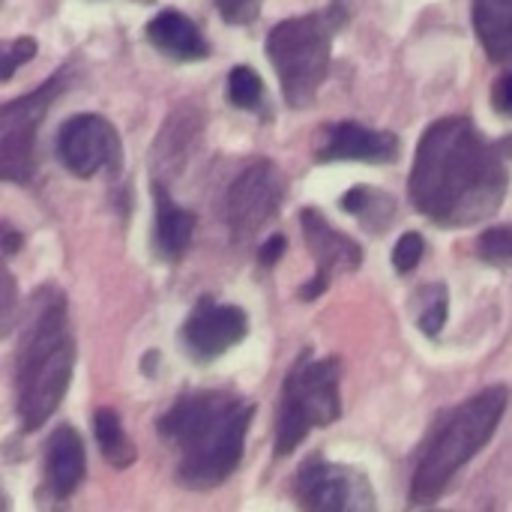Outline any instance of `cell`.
<instances>
[{"label":"cell","mask_w":512,"mask_h":512,"mask_svg":"<svg viewBox=\"0 0 512 512\" xmlns=\"http://www.w3.org/2000/svg\"><path fill=\"white\" fill-rule=\"evenodd\" d=\"M33 54H36V39H30V36L6 42V48H3V81H9L15 75V69L21 63H27Z\"/></svg>","instance_id":"cb8c5ba5"},{"label":"cell","mask_w":512,"mask_h":512,"mask_svg":"<svg viewBox=\"0 0 512 512\" xmlns=\"http://www.w3.org/2000/svg\"><path fill=\"white\" fill-rule=\"evenodd\" d=\"M396 162L399 159V138L384 129H369L360 123H333L324 129V141L318 147V162Z\"/></svg>","instance_id":"4fadbf2b"},{"label":"cell","mask_w":512,"mask_h":512,"mask_svg":"<svg viewBox=\"0 0 512 512\" xmlns=\"http://www.w3.org/2000/svg\"><path fill=\"white\" fill-rule=\"evenodd\" d=\"M18 243H21V237H18L12 228H6V240H3V249H6V255H15Z\"/></svg>","instance_id":"83f0119b"},{"label":"cell","mask_w":512,"mask_h":512,"mask_svg":"<svg viewBox=\"0 0 512 512\" xmlns=\"http://www.w3.org/2000/svg\"><path fill=\"white\" fill-rule=\"evenodd\" d=\"M285 198V177L273 162H252L228 189L225 216L234 243L252 240L279 210Z\"/></svg>","instance_id":"ba28073f"},{"label":"cell","mask_w":512,"mask_h":512,"mask_svg":"<svg viewBox=\"0 0 512 512\" xmlns=\"http://www.w3.org/2000/svg\"><path fill=\"white\" fill-rule=\"evenodd\" d=\"M477 255L486 264L512 267V228H489L477 243Z\"/></svg>","instance_id":"44dd1931"},{"label":"cell","mask_w":512,"mask_h":512,"mask_svg":"<svg viewBox=\"0 0 512 512\" xmlns=\"http://www.w3.org/2000/svg\"><path fill=\"white\" fill-rule=\"evenodd\" d=\"M339 360H315L309 351L291 366L282 384L279 420H276V456H288L300 441L321 426H330L342 414L339 402Z\"/></svg>","instance_id":"8992f818"},{"label":"cell","mask_w":512,"mask_h":512,"mask_svg":"<svg viewBox=\"0 0 512 512\" xmlns=\"http://www.w3.org/2000/svg\"><path fill=\"white\" fill-rule=\"evenodd\" d=\"M342 207H345L351 216H357V219H363L366 225H372L375 231H387V225H390V219H393V213H396L393 198L384 195V192H375V189H369V186H354L351 192H345V195H342Z\"/></svg>","instance_id":"d6986e66"},{"label":"cell","mask_w":512,"mask_h":512,"mask_svg":"<svg viewBox=\"0 0 512 512\" xmlns=\"http://www.w3.org/2000/svg\"><path fill=\"white\" fill-rule=\"evenodd\" d=\"M474 27L495 63H512V0H474Z\"/></svg>","instance_id":"e0dca14e"},{"label":"cell","mask_w":512,"mask_h":512,"mask_svg":"<svg viewBox=\"0 0 512 512\" xmlns=\"http://www.w3.org/2000/svg\"><path fill=\"white\" fill-rule=\"evenodd\" d=\"M252 417L255 405L234 393L198 390L180 396L159 420V435L180 456V480L198 492L228 480L243 459Z\"/></svg>","instance_id":"7a4b0ae2"},{"label":"cell","mask_w":512,"mask_h":512,"mask_svg":"<svg viewBox=\"0 0 512 512\" xmlns=\"http://www.w3.org/2000/svg\"><path fill=\"white\" fill-rule=\"evenodd\" d=\"M57 159L63 168L81 180L102 171H117L123 159V144L117 129L99 114H75L63 123L57 135Z\"/></svg>","instance_id":"9c48e42d"},{"label":"cell","mask_w":512,"mask_h":512,"mask_svg":"<svg viewBox=\"0 0 512 512\" xmlns=\"http://www.w3.org/2000/svg\"><path fill=\"white\" fill-rule=\"evenodd\" d=\"M249 333V318L240 306H225L210 297L198 300L195 312L183 327L186 354L198 363H210L240 345Z\"/></svg>","instance_id":"8fae6325"},{"label":"cell","mask_w":512,"mask_h":512,"mask_svg":"<svg viewBox=\"0 0 512 512\" xmlns=\"http://www.w3.org/2000/svg\"><path fill=\"white\" fill-rule=\"evenodd\" d=\"M423 252H426V240H423L417 231H408V234L399 237V243H396V249H393V267H396L399 273H411V270L420 264Z\"/></svg>","instance_id":"7402d4cb"},{"label":"cell","mask_w":512,"mask_h":512,"mask_svg":"<svg viewBox=\"0 0 512 512\" xmlns=\"http://www.w3.org/2000/svg\"><path fill=\"white\" fill-rule=\"evenodd\" d=\"M285 246H288V243H285V237H282V234H273V237H270V240L261 246V252H258V261H261L264 267H273V264L282 258Z\"/></svg>","instance_id":"4316f807"},{"label":"cell","mask_w":512,"mask_h":512,"mask_svg":"<svg viewBox=\"0 0 512 512\" xmlns=\"http://www.w3.org/2000/svg\"><path fill=\"white\" fill-rule=\"evenodd\" d=\"M507 402V387H489L438 420L414 471V504H435L450 489L453 477L492 441L507 411Z\"/></svg>","instance_id":"277c9868"},{"label":"cell","mask_w":512,"mask_h":512,"mask_svg":"<svg viewBox=\"0 0 512 512\" xmlns=\"http://www.w3.org/2000/svg\"><path fill=\"white\" fill-rule=\"evenodd\" d=\"M300 222H303L306 246H309V252H312V258H315V264H318L315 282H309V285L300 291V297H303V300H315V297L327 288V282H330L333 273H348V270H357V267L363 264V249H360L351 237H345L342 231H336V228H333L318 210H312V207H306V210L300 213Z\"/></svg>","instance_id":"7c38bea8"},{"label":"cell","mask_w":512,"mask_h":512,"mask_svg":"<svg viewBox=\"0 0 512 512\" xmlns=\"http://www.w3.org/2000/svg\"><path fill=\"white\" fill-rule=\"evenodd\" d=\"M63 90V72L48 78L42 87L30 90L3 105L0 111V171L12 183H27L36 165V129L48 114L54 96Z\"/></svg>","instance_id":"52a82bcc"},{"label":"cell","mask_w":512,"mask_h":512,"mask_svg":"<svg viewBox=\"0 0 512 512\" xmlns=\"http://www.w3.org/2000/svg\"><path fill=\"white\" fill-rule=\"evenodd\" d=\"M261 0H216V9L228 24H249L258 15Z\"/></svg>","instance_id":"d4e9b609"},{"label":"cell","mask_w":512,"mask_h":512,"mask_svg":"<svg viewBox=\"0 0 512 512\" xmlns=\"http://www.w3.org/2000/svg\"><path fill=\"white\" fill-rule=\"evenodd\" d=\"M294 495L303 510H375L369 480L345 465L306 459L294 480Z\"/></svg>","instance_id":"30bf717a"},{"label":"cell","mask_w":512,"mask_h":512,"mask_svg":"<svg viewBox=\"0 0 512 512\" xmlns=\"http://www.w3.org/2000/svg\"><path fill=\"white\" fill-rule=\"evenodd\" d=\"M93 435L99 441L102 456L114 465V468H129L135 462V447L129 441V435L120 426V417L111 408H99L93 414Z\"/></svg>","instance_id":"ac0fdd59"},{"label":"cell","mask_w":512,"mask_h":512,"mask_svg":"<svg viewBox=\"0 0 512 512\" xmlns=\"http://www.w3.org/2000/svg\"><path fill=\"white\" fill-rule=\"evenodd\" d=\"M264 96V84L252 66H234L228 75V99L237 108H258Z\"/></svg>","instance_id":"ffe728a7"},{"label":"cell","mask_w":512,"mask_h":512,"mask_svg":"<svg viewBox=\"0 0 512 512\" xmlns=\"http://www.w3.org/2000/svg\"><path fill=\"white\" fill-rule=\"evenodd\" d=\"M75 363L66 300L54 288L33 294L15 351V408L24 432H36L63 402Z\"/></svg>","instance_id":"3957f363"},{"label":"cell","mask_w":512,"mask_h":512,"mask_svg":"<svg viewBox=\"0 0 512 512\" xmlns=\"http://www.w3.org/2000/svg\"><path fill=\"white\" fill-rule=\"evenodd\" d=\"M342 24V12L327 9L276 24L267 36V57L282 81V93L291 108L312 105L330 72L333 36Z\"/></svg>","instance_id":"5b68a950"},{"label":"cell","mask_w":512,"mask_h":512,"mask_svg":"<svg viewBox=\"0 0 512 512\" xmlns=\"http://www.w3.org/2000/svg\"><path fill=\"white\" fill-rule=\"evenodd\" d=\"M507 168L468 117H444L426 129L411 171V201L444 228H468L498 213Z\"/></svg>","instance_id":"6da1fadb"},{"label":"cell","mask_w":512,"mask_h":512,"mask_svg":"<svg viewBox=\"0 0 512 512\" xmlns=\"http://www.w3.org/2000/svg\"><path fill=\"white\" fill-rule=\"evenodd\" d=\"M87 471V456H84V441L78 438V432L72 426H60L54 429L48 447H45V480L51 495L57 498H69Z\"/></svg>","instance_id":"5bb4252c"},{"label":"cell","mask_w":512,"mask_h":512,"mask_svg":"<svg viewBox=\"0 0 512 512\" xmlns=\"http://www.w3.org/2000/svg\"><path fill=\"white\" fill-rule=\"evenodd\" d=\"M147 39L168 54L171 60L189 63V60H204L210 54V45L204 39V33L198 30V24L192 18H186L177 9H165L159 12L150 24H147Z\"/></svg>","instance_id":"9a60e30c"},{"label":"cell","mask_w":512,"mask_h":512,"mask_svg":"<svg viewBox=\"0 0 512 512\" xmlns=\"http://www.w3.org/2000/svg\"><path fill=\"white\" fill-rule=\"evenodd\" d=\"M153 198H156V237H153L156 249L165 261H177L189 249V240L195 234V216L177 207L159 180H153Z\"/></svg>","instance_id":"2e32d148"},{"label":"cell","mask_w":512,"mask_h":512,"mask_svg":"<svg viewBox=\"0 0 512 512\" xmlns=\"http://www.w3.org/2000/svg\"><path fill=\"white\" fill-rule=\"evenodd\" d=\"M492 102L501 114H512V72L498 78V84L492 90Z\"/></svg>","instance_id":"484cf974"},{"label":"cell","mask_w":512,"mask_h":512,"mask_svg":"<svg viewBox=\"0 0 512 512\" xmlns=\"http://www.w3.org/2000/svg\"><path fill=\"white\" fill-rule=\"evenodd\" d=\"M447 309H450L447 288L438 285V288H435V300H432V303L423 309V315H420V330H423L429 339H435V336L444 330V324H447Z\"/></svg>","instance_id":"603a6c76"}]
</instances>
